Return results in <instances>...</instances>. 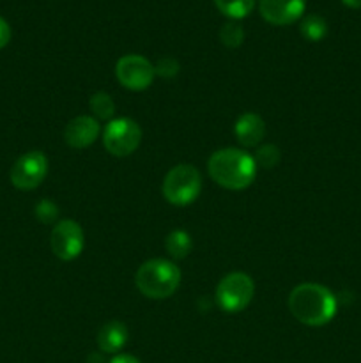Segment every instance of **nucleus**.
<instances>
[{
    "label": "nucleus",
    "mask_w": 361,
    "mask_h": 363,
    "mask_svg": "<svg viewBox=\"0 0 361 363\" xmlns=\"http://www.w3.org/2000/svg\"><path fill=\"white\" fill-rule=\"evenodd\" d=\"M290 314L306 326H324L335 318L336 298L328 287L319 284H301L289 296Z\"/></svg>",
    "instance_id": "1"
},
{
    "label": "nucleus",
    "mask_w": 361,
    "mask_h": 363,
    "mask_svg": "<svg viewBox=\"0 0 361 363\" xmlns=\"http://www.w3.org/2000/svg\"><path fill=\"white\" fill-rule=\"evenodd\" d=\"M211 179L227 190H244L257 176V163L253 156L236 147L219 149L212 152L207 162Z\"/></svg>",
    "instance_id": "2"
},
{
    "label": "nucleus",
    "mask_w": 361,
    "mask_h": 363,
    "mask_svg": "<svg viewBox=\"0 0 361 363\" xmlns=\"http://www.w3.org/2000/svg\"><path fill=\"white\" fill-rule=\"evenodd\" d=\"M137 289L151 300H165L177 291L180 284V272L172 261L151 259L138 268L134 275Z\"/></svg>",
    "instance_id": "3"
},
{
    "label": "nucleus",
    "mask_w": 361,
    "mask_h": 363,
    "mask_svg": "<svg viewBox=\"0 0 361 363\" xmlns=\"http://www.w3.org/2000/svg\"><path fill=\"white\" fill-rule=\"evenodd\" d=\"M202 190V177L200 172L193 165L180 163L173 169L168 170V174L163 179V197L173 206H188L193 201H197Z\"/></svg>",
    "instance_id": "4"
},
{
    "label": "nucleus",
    "mask_w": 361,
    "mask_h": 363,
    "mask_svg": "<svg viewBox=\"0 0 361 363\" xmlns=\"http://www.w3.org/2000/svg\"><path fill=\"white\" fill-rule=\"evenodd\" d=\"M255 294V284L246 273H229L219 280L216 287V301L225 312L236 314L251 303Z\"/></svg>",
    "instance_id": "5"
},
{
    "label": "nucleus",
    "mask_w": 361,
    "mask_h": 363,
    "mask_svg": "<svg viewBox=\"0 0 361 363\" xmlns=\"http://www.w3.org/2000/svg\"><path fill=\"white\" fill-rule=\"evenodd\" d=\"M142 142V130L133 119L120 117L110 121L103 131V144L110 155L122 158L133 155Z\"/></svg>",
    "instance_id": "6"
},
{
    "label": "nucleus",
    "mask_w": 361,
    "mask_h": 363,
    "mask_svg": "<svg viewBox=\"0 0 361 363\" xmlns=\"http://www.w3.org/2000/svg\"><path fill=\"white\" fill-rule=\"evenodd\" d=\"M48 172V160L41 151H30L16 160L11 169V183L18 190H34L45 181Z\"/></svg>",
    "instance_id": "7"
},
{
    "label": "nucleus",
    "mask_w": 361,
    "mask_h": 363,
    "mask_svg": "<svg viewBox=\"0 0 361 363\" xmlns=\"http://www.w3.org/2000/svg\"><path fill=\"white\" fill-rule=\"evenodd\" d=\"M84 230L74 220H62L57 223L50 236V247L60 261H73L84 250Z\"/></svg>",
    "instance_id": "8"
},
{
    "label": "nucleus",
    "mask_w": 361,
    "mask_h": 363,
    "mask_svg": "<svg viewBox=\"0 0 361 363\" xmlns=\"http://www.w3.org/2000/svg\"><path fill=\"white\" fill-rule=\"evenodd\" d=\"M117 80L130 91H144L154 80V66L142 55H131L119 59L115 66Z\"/></svg>",
    "instance_id": "9"
},
{
    "label": "nucleus",
    "mask_w": 361,
    "mask_h": 363,
    "mask_svg": "<svg viewBox=\"0 0 361 363\" xmlns=\"http://www.w3.org/2000/svg\"><path fill=\"white\" fill-rule=\"evenodd\" d=\"M262 18L271 25H290L304 13V0H260Z\"/></svg>",
    "instance_id": "10"
},
{
    "label": "nucleus",
    "mask_w": 361,
    "mask_h": 363,
    "mask_svg": "<svg viewBox=\"0 0 361 363\" xmlns=\"http://www.w3.org/2000/svg\"><path fill=\"white\" fill-rule=\"evenodd\" d=\"M99 135V123L98 119L91 116H78L71 121L69 124L64 130V140L67 145L74 149H85L91 144H94V140Z\"/></svg>",
    "instance_id": "11"
},
{
    "label": "nucleus",
    "mask_w": 361,
    "mask_h": 363,
    "mask_svg": "<svg viewBox=\"0 0 361 363\" xmlns=\"http://www.w3.org/2000/svg\"><path fill=\"white\" fill-rule=\"evenodd\" d=\"M234 133H236L237 140H239L244 147H255V145L264 138L265 124L264 121H262V117L257 116V113H243V116L237 119Z\"/></svg>",
    "instance_id": "12"
},
{
    "label": "nucleus",
    "mask_w": 361,
    "mask_h": 363,
    "mask_svg": "<svg viewBox=\"0 0 361 363\" xmlns=\"http://www.w3.org/2000/svg\"><path fill=\"white\" fill-rule=\"evenodd\" d=\"M127 328L120 321H110L101 326L98 333V346L103 353H119L127 342Z\"/></svg>",
    "instance_id": "13"
},
{
    "label": "nucleus",
    "mask_w": 361,
    "mask_h": 363,
    "mask_svg": "<svg viewBox=\"0 0 361 363\" xmlns=\"http://www.w3.org/2000/svg\"><path fill=\"white\" fill-rule=\"evenodd\" d=\"M165 248L173 259H184L191 250V238L184 230H172L165 240Z\"/></svg>",
    "instance_id": "14"
},
{
    "label": "nucleus",
    "mask_w": 361,
    "mask_h": 363,
    "mask_svg": "<svg viewBox=\"0 0 361 363\" xmlns=\"http://www.w3.org/2000/svg\"><path fill=\"white\" fill-rule=\"evenodd\" d=\"M219 13L229 16L230 20H241L248 16L255 6V0H214Z\"/></svg>",
    "instance_id": "15"
},
{
    "label": "nucleus",
    "mask_w": 361,
    "mask_h": 363,
    "mask_svg": "<svg viewBox=\"0 0 361 363\" xmlns=\"http://www.w3.org/2000/svg\"><path fill=\"white\" fill-rule=\"evenodd\" d=\"M301 34L308 41H321L326 34H328V23L322 16L317 14H308L301 21Z\"/></svg>",
    "instance_id": "16"
},
{
    "label": "nucleus",
    "mask_w": 361,
    "mask_h": 363,
    "mask_svg": "<svg viewBox=\"0 0 361 363\" xmlns=\"http://www.w3.org/2000/svg\"><path fill=\"white\" fill-rule=\"evenodd\" d=\"M91 112L94 113V119H110V117L115 113V103H113L112 96L106 94V92H96L91 96Z\"/></svg>",
    "instance_id": "17"
},
{
    "label": "nucleus",
    "mask_w": 361,
    "mask_h": 363,
    "mask_svg": "<svg viewBox=\"0 0 361 363\" xmlns=\"http://www.w3.org/2000/svg\"><path fill=\"white\" fill-rule=\"evenodd\" d=\"M219 39H222L223 45L229 46V48H237V46H241V43L244 41L243 27H241L236 20L227 21L222 27V30H219Z\"/></svg>",
    "instance_id": "18"
},
{
    "label": "nucleus",
    "mask_w": 361,
    "mask_h": 363,
    "mask_svg": "<svg viewBox=\"0 0 361 363\" xmlns=\"http://www.w3.org/2000/svg\"><path fill=\"white\" fill-rule=\"evenodd\" d=\"M255 163H257V169L258 167H264V169H273L276 163L280 162V151L271 144H265L255 152L253 156Z\"/></svg>",
    "instance_id": "19"
},
{
    "label": "nucleus",
    "mask_w": 361,
    "mask_h": 363,
    "mask_svg": "<svg viewBox=\"0 0 361 363\" xmlns=\"http://www.w3.org/2000/svg\"><path fill=\"white\" fill-rule=\"evenodd\" d=\"M35 215H38L41 222L52 223L57 218V215H59V211H57V206L52 201H41L35 206Z\"/></svg>",
    "instance_id": "20"
},
{
    "label": "nucleus",
    "mask_w": 361,
    "mask_h": 363,
    "mask_svg": "<svg viewBox=\"0 0 361 363\" xmlns=\"http://www.w3.org/2000/svg\"><path fill=\"white\" fill-rule=\"evenodd\" d=\"M154 71L156 74H159V77H176L177 71H179V64H177L176 59H172V57H166V59H161L158 64L154 66Z\"/></svg>",
    "instance_id": "21"
},
{
    "label": "nucleus",
    "mask_w": 361,
    "mask_h": 363,
    "mask_svg": "<svg viewBox=\"0 0 361 363\" xmlns=\"http://www.w3.org/2000/svg\"><path fill=\"white\" fill-rule=\"evenodd\" d=\"M11 41V27L2 16H0V48L7 45Z\"/></svg>",
    "instance_id": "22"
},
{
    "label": "nucleus",
    "mask_w": 361,
    "mask_h": 363,
    "mask_svg": "<svg viewBox=\"0 0 361 363\" xmlns=\"http://www.w3.org/2000/svg\"><path fill=\"white\" fill-rule=\"evenodd\" d=\"M110 363H142L138 358L131 357V354H115V357L110 360Z\"/></svg>",
    "instance_id": "23"
},
{
    "label": "nucleus",
    "mask_w": 361,
    "mask_h": 363,
    "mask_svg": "<svg viewBox=\"0 0 361 363\" xmlns=\"http://www.w3.org/2000/svg\"><path fill=\"white\" fill-rule=\"evenodd\" d=\"M347 7H353V9H360L361 0H342Z\"/></svg>",
    "instance_id": "24"
}]
</instances>
